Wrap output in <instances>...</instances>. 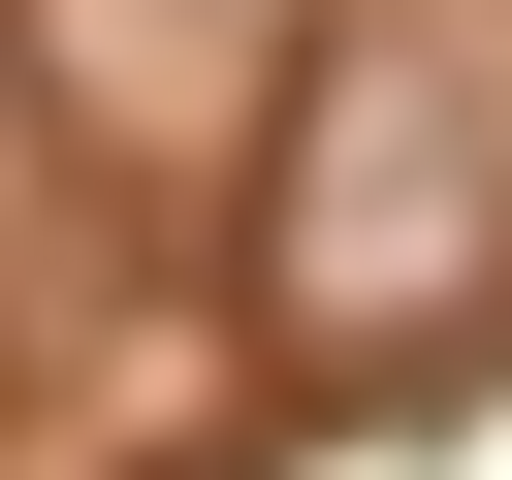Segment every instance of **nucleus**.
Here are the masks:
<instances>
[{"instance_id":"obj_1","label":"nucleus","mask_w":512,"mask_h":480,"mask_svg":"<svg viewBox=\"0 0 512 480\" xmlns=\"http://www.w3.org/2000/svg\"><path fill=\"white\" fill-rule=\"evenodd\" d=\"M352 128H416V64H352ZM416 256V160H320V288H384Z\"/></svg>"}]
</instances>
